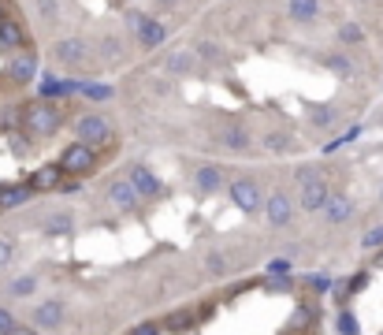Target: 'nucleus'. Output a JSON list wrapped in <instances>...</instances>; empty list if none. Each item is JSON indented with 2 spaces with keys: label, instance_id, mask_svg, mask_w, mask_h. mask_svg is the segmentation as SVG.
<instances>
[{
  "label": "nucleus",
  "instance_id": "obj_28",
  "mask_svg": "<svg viewBox=\"0 0 383 335\" xmlns=\"http://www.w3.org/2000/svg\"><path fill=\"white\" fill-rule=\"evenodd\" d=\"M361 250H383V224H372V228L361 235Z\"/></svg>",
  "mask_w": 383,
  "mask_h": 335
},
{
  "label": "nucleus",
  "instance_id": "obj_19",
  "mask_svg": "<svg viewBox=\"0 0 383 335\" xmlns=\"http://www.w3.org/2000/svg\"><path fill=\"white\" fill-rule=\"evenodd\" d=\"M164 68H168L171 75H186V71L198 68V56H194L190 49H179V52H171V56L164 60Z\"/></svg>",
  "mask_w": 383,
  "mask_h": 335
},
{
  "label": "nucleus",
  "instance_id": "obj_5",
  "mask_svg": "<svg viewBox=\"0 0 383 335\" xmlns=\"http://www.w3.org/2000/svg\"><path fill=\"white\" fill-rule=\"evenodd\" d=\"M75 134H79V142L86 146H104L108 138H112V123L104 120V116H79V123H75Z\"/></svg>",
  "mask_w": 383,
  "mask_h": 335
},
{
  "label": "nucleus",
  "instance_id": "obj_14",
  "mask_svg": "<svg viewBox=\"0 0 383 335\" xmlns=\"http://www.w3.org/2000/svg\"><path fill=\"white\" fill-rule=\"evenodd\" d=\"M34 198V190L26 182H0V209H19Z\"/></svg>",
  "mask_w": 383,
  "mask_h": 335
},
{
  "label": "nucleus",
  "instance_id": "obj_30",
  "mask_svg": "<svg viewBox=\"0 0 383 335\" xmlns=\"http://www.w3.org/2000/svg\"><path fill=\"white\" fill-rule=\"evenodd\" d=\"M265 290H268V295H290V290H294V279H290V276H268V279H265Z\"/></svg>",
  "mask_w": 383,
  "mask_h": 335
},
{
  "label": "nucleus",
  "instance_id": "obj_32",
  "mask_svg": "<svg viewBox=\"0 0 383 335\" xmlns=\"http://www.w3.org/2000/svg\"><path fill=\"white\" fill-rule=\"evenodd\" d=\"M205 272H209V276H224L227 272V257L224 254H209V257H205Z\"/></svg>",
  "mask_w": 383,
  "mask_h": 335
},
{
  "label": "nucleus",
  "instance_id": "obj_18",
  "mask_svg": "<svg viewBox=\"0 0 383 335\" xmlns=\"http://www.w3.org/2000/svg\"><path fill=\"white\" fill-rule=\"evenodd\" d=\"M194 187H198L201 194H216L224 187V171L216 164H201L198 171H194Z\"/></svg>",
  "mask_w": 383,
  "mask_h": 335
},
{
  "label": "nucleus",
  "instance_id": "obj_9",
  "mask_svg": "<svg viewBox=\"0 0 383 335\" xmlns=\"http://www.w3.org/2000/svg\"><path fill=\"white\" fill-rule=\"evenodd\" d=\"M52 56L60 63H68V68H79V63L90 60V49H86L82 38H60L56 45H52Z\"/></svg>",
  "mask_w": 383,
  "mask_h": 335
},
{
  "label": "nucleus",
  "instance_id": "obj_41",
  "mask_svg": "<svg viewBox=\"0 0 383 335\" xmlns=\"http://www.w3.org/2000/svg\"><path fill=\"white\" fill-rule=\"evenodd\" d=\"M12 335H38V328H15Z\"/></svg>",
  "mask_w": 383,
  "mask_h": 335
},
{
  "label": "nucleus",
  "instance_id": "obj_17",
  "mask_svg": "<svg viewBox=\"0 0 383 335\" xmlns=\"http://www.w3.org/2000/svg\"><path fill=\"white\" fill-rule=\"evenodd\" d=\"M220 142H224L227 149H235V153H246V149L253 146V134H249L246 127L231 123V127H220Z\"/></svg>",
  "mask_w": 383,
  "mask_h": 335
},
{
  "label": "nucleus",
  "instance_id": "obj_7",
  "mask_svg": "<svg viewBox=\"0 0 383 335\" xmlns=\"http://www.w3.org/2000/svg\"><path fill=\"white\" fill-rule=\"evenodd\" d=\"M327 201H331V182H327L324 176L302 187V209L305 212H324Z\"/></svg>",
  "mask_w": 383,
  "mask_h": 335
},
{
  "label": "nucleus",
  "instance_id": "obj_29",
  "mask_svg": "<svg viewBox=\"0 0 383 335\" xmlns=\"http://www.w3.org/2000/svg\"><path fill=\"white\" fill-rule=\"evenodd\" d=\"M338 41H343V45H361V41H365V30L357 23H343L338 26Z\"/></svg>",
  "mask_w": 383,
  "mask_h": 335
},
{
  "label": "nucleus",
  "instance_id": "obj_34",
  "mask_svg": "<svg viewBox=\"0 0 383 335\" xmlns=\"http://www.w3.org/2000/svg\"><path fill=\"white\" fill-rule=\"evenodd\" d=\"M15 328H19V324H15V313L8 309V306H0V335H12Z\"/></svg>",
  "mask_w": 383,
  "mask_h": 335
},
{
  "label": "nucleus",
  "instance_id": "obj_16",
  "mask_svg": "<svg viewBox=\"0 0 383 335\" xmlns=\"http://www.w3.org/2000/svg\"><path fill=\"white\" fill-rule=\"evenodd\" d=\"M350 216H354V201H350L346 194H331V201L324 205V220L327 224H346Z\"/></svg>",
  "mask_w": 383,
  "mask_h": 335
},
{
  "label": "nucleus",
  "instance_id": "obj_6",
  "mask_svg": "<svg viewBox=\"0 0 383 335\" xmlns=\"http://www.w3.org/2000/svg\"><path fill=\"white\" fill-rule=\"evenodd\" d=\"M127 179H130V187H134L141 198H160V194H164L160 176H157V171H149L146 164H130L127 168Z\"/></svg>",
  "mask_w": 383,
  "mask_h": 335
},
{
  "label": "nucleus",
  "instance_id": "obj_21",
  "mask_svg": "<svg viewBox=\"0 0 383 335\" xmlns=\"http://www.w3.org/2000/svg\"><path fill=\"white\" fill-rule=\"evenodd\" d=\"M324 68L331 71V75H338V79H350L357 63L350 60V56H343V52H327V56H324Z\"/></svg>",
  "mask_w": 383,
  "mask_h": 335
},
{
  "label": "nucleus",
  "instance_id": "obj_25",
  "mask_svg": "<svg viewBox=\"0 0 383 335\" xmlns=\"http://www.w3.org/2000/svg\"><path fill=\"white\" fill-rule=\"evenodd\" d=\"M305 112H309L313 127H331L335 123V108L331 104H305Z\"/></svg>",
  "mask_w": 383,
  "mask_h": 335
},
{
  "label": "nucleus",
  "instance_id": "obj_42",
  "mask_svg": "<svg viewBox=\"0 0 383 335\" xmlns=\"http://www.w3.org/2000/svg\"><path fill=\"white\" fill-rule=\"evenodd\" d=\"M157 4H179V0H157Z\"/></svg>",
  "mask_w": 383,
  "mask_h": 335
},
{
  "label": "nucleus",
  "instance_id": "obj_10",
  "mask_svg": "<svg viewBox=\"0 0 383 335\" xmlns=\"http://www.w3.org/2000/svg\"><path fill=\"white\" fill-rule=\"evenodd\" d=\"M63 179H68V171H63L60 164H41L34 176L26 179V187L34 190V194H38V190H60Z\"/></svg>",
  "mask_w": 383,
  "mask_h": 335
},
{
  "label": "nucleus",
  "instance_id": "obj_43",
  "mask_svg": "<svg viewBox=\"0 0 383 335\" xmlns=\"http://www.w3.org/2000/svg\"><path fill=\"white\" fill-rule=\"evenodd\" d=\"M0 23H4V8H0Z\"/></svg>",
  "mask_w": 383,
  "mask_h": 335
},
{
  "label": "nucleus",
  "instance_id": "obj_33",
  "mask_svg": "<svg viewBox=\"0 0 383 335\" xmlns=\"http://www.w3.org/2000/svg\"><path fill=\"white\" fill-rule=\"evenodd\" d=\"M168 328H164L160 320H141V324H134V328H130V335H164Z\"/></svg>",
  "mask_w": 383,
  "mask_h": 335
},
{
  "label": "nucleus",
  "instance_id": "obj_37",
  "mask_svg": "<svg viewBox=\"0 0 383 335\" xmlns=\"http://www.w3.org/2000/svg\"><path fill=\"white\" fill-rule=\"evenodd\" d=\"M305 283H309L313 290H320V295H324V290H335V279H327L324 272H316V276H309V279H305Z\"/></svg>",
  "mask_w": 383,
  "mask_h": 335
},
{
  "label": "nucleus",
  "instance_id": "obj_13",
  "mask_svg": "<svg viewBox=\"0 0 383 335\" xmlns=\"http://www.w3.org/2000/svg\"><path fill=\"white\" fill-rule=\"evenodd\" d=\"M34 324L38 328H60L63 324V302L60 298H49V302H38L34 306Z\"/></svg>",
  "mask_w": 383,
  "mask_h": 335
},
{
  "label": "nucleus",
  "instance_id": "obj_27",
  "mask_svg": "<svg viewBox=\"0 0 383 335\" xmlns=\"http://www.w3.org/2000/svg\"><path fill=\"white\" fill-rule=\"evenodd\" d=\"M290 146H294V138H290V134H283V131L265 134V149H272V153H287Z\"/></svg>",
  "mask_w": 383,
  "mask_h": 335
},
{
  "label": "nucleus",
  "instance_id": "obj_44",
  "mask_svg": "<svg viewBox=\"0 0 383 335\" xmlns=\"http://www.w3.org/2000/svg\"><path fill=\"white\" fill-rule=\"evenodd\" d=\"M365 4H372V0H365Z\"/></svg>",
  "mask_w": 383,
  "mask_h": 335
},
{
  "label": "nucleus",
  "instance_id": "obj_1",
  "mask_svg": "<svg viewBox=\"0 0 383 335\" xmlns=\"http://www.w3.org/2000/svg\"><path fill=\"white\" fill-rule=\"evenodd\" d=\"M23 127L34 138H49V134L60 131V112L49 101H41V97H38V101L23 104Z\"/></svg>",
  "mask_w": 383,
  "mask_h": 335
},
{
  "label": "nucleus",
  "instance_id": "obj_15",
  "mask_svg": "<svg viewBox=\"0 0 383 335\" xmlns=\"http://www.w3.org/2000/svg\"><path fill=\"white\" fill-rule=\"evenodd\" d=\"M41 231L45 235H71L75 231V212L71 209H56L41 220Z\"/></svg>",
  "mask_w": 383,
  "mask_h": 335
},
{
  "label": "nucleus",
  "instance_id": "obj_31",
  "mask_svg": "<svg viewBox=\"0 0 383 335\" xmlns=\"http://www.w3.org/2000/svg\"><path fill=\"white\" fill-rule=\"evenodd\" d=\"M82 93L90 97V101H108V97H112V86H104V82H86Z\"/></svg>",
  "mask_w": 383,
  "mask_h": 335
},
{
  "label": "nucleus",
  "instance_id": "obj_35",
  "mask_svg": "<svg viewBox=\"0 0 383 335\" xmlns=\"http://www.w3.org/2000/svg\"><path fill=\"white\" fill-rule=\"evenodd\" d=\"M12 257H15V242L0 235V268H8V265H12Z\"/></svg>",
  "mask_w": 383,
  "mask_h": 335
},
{
  "label": "nucleus",
  "instance_id": "obj_22",
  "mask_svg": "<svg viewBox=\"0 0 383 335\" xmlns=\"http://www.w3.org/2000/svg\"><path fill=\"white\" fill-rule=\"evenodd\" d=\"M23 26L19 23H12V19H4V23H0V49H19L23 45Z\"/></svg>",
  "mask_w": 383,
  "mask_h": 335
},
{
  "label": "nucleus",
  "instance_id": "obj_39",
  "mask_svg": "<svg viewBox=\"0 0 383 335\" xmlns=\"http://www.w3.org/2000/svg\"><path fill=\"white\" fill-rule=\"evenodd\" d=\"M290 272V261L287 257H276V261H268V276H287Z\"/></svg>",
  "mask_w": 383,
  "mask_h": 335
},
{
  "label": "nucleus",
  "instance_id": "obj_36",
  "mask_svg": "<svg viewBox=\"0 0 383 335\" xmlns=\"http://www.w3.org/2000/svg\"><path fill=\"white\" fill-rule=\"evenodd\" d=\"M294 179H298V187H305V182L320 179V168H313V164H302L298 171H294Z\"/></svg>",
  "mask_w": 383,
  "mask_h": 335
},
{
  "label": "nucleus",
  "instance_id": "obj_11",
  "mask_svg": "<svg viewBox=\"0 0 383 335\" xmlns=\"http://www.w3.org/2000/svg\"><path fill=\"white\" fill-rule=\"evenodd\" d=\"M8 79H12L15 86H26L38 79V52H26V56H15L12 63H8Z\"/></svg>",
  "mask_w": 383,
  "mask_h": 335
},
{
  "label": "nucleus",
  "instance_id": "obj_40",
  "mask_svg": "<svg viewBox=\"0 0 383 335\" xmlns=\"http://www.w3.org/2000/svg\"><path fill=\"white\" fill-rule=\"evenodd\" d=\"M79 190H82V182L75 179V176H68V179L60 182V190H56V194H79Z\"/></svg>",
  "mask_w": 383,
  "mask_h": 335
},
{
  "label": "nucleus",
  "instance_id": "obj_8",
  "mask_svg": "<svg viewBox=\"0 0 383 335\" xmlns=\"http://www.w3.org/2000/svg\"><path fill=\"white\" fill-rule=\"evenodd\" d=\"M265 220L272 224V228H287V224L294 220V201H290L283 190H276V194L265 201Z\"/></svg>",
  "mask_w": 383,
  "mask_h": 335
},
{
  "label": "nucleus",
  "instance_id": "obj_24",
  "mask_svg": "<svg viewBox=\"0 0 383 335\" xmlns=\"http://www.w3.org/2000/svg\"><path fill=\"white\" fill-rule=\"evenodd\" d=\"M335 335H361V324H357L354 313H350V306L335 313Z\"/></svg>",
  "mask_w": 383,
  "mask_h": 335
},
{
  "label": "nucleus",
  "instance_id": "obj_3",
  "mask_svg": "<svg viewBox=\"0 0 383 335\" xmlns=\"http://www.w3.org/2000/svg\"><path fill=\"white\" fill-rule=\"evenodd\" d=\"M127 26L134 30V38H138L146 49H157L160 41L168 38L164 23H157V19H149V15H141V12H127Z\"/></svg>",
  "mask_w": 383,
  "mask_h": 335
},
{
  "label": "nucleus",
  "instance_id": "obj_4",
  "mask_svg": "<svg viewBox=\"0 0 383 335\" xmlns=\"http://www.w3.org/2000/svg\"><path fill=\"white\" fill-rule=\"evenodd\" d=\"M227 194H231V201H235L246 216H253V212L265 209V198H260V187H257L253 179H235L231 187H227Z\"/></svg>",
  "mask_w": 383,
  "mask_h": 335
},
{
  "label": "nucleus",
  "instance_id": "obj_12",
  "mask_svg": "<svg viewBox=\"0 0 383 335\" xmlns=\"http://www.w3.org/2000/svg\"><path fill=\"white\" fill-rule=\"evenodd\" d=\"M108 198H112L116 209H123V212H134L138 209V201H141V194L130 187V179H116L112 187H108Z\"/></svg>",
  "mask_w": 383,
  "mask_h": 335
},
{
  "label": "nucleus",
  "instance_id": "obj_20",
  "mask_svg": "<svg viewBox=\"0 0 383 335\" xmlns=\"http://www.w3.org/2000/svg\"><path fill=\"white\" fill-rule=\"evenodd\" d=\"M320 15V0H290V19L294 23H313Z\"/></svg>",
  "mask_w": 383,
  "mask_h": 335
},
{
  "label": "nucleus",
  "instance_id": "obj_26",
  "mask_svg": "<svg viewBox=\"0 0 383 335\" xmlns=\"http://www.w3.org/2000/svg\"><path fill=\"white\" fill-rule=\"evenodd\" d=\"M38 290V276L34 272H26V276H19L8 283V295H15V298H26V295H34Z\"/></svg>",
  "mask_w": 383,
  "mask_h": 335
},
{
  "label": "nucleus",
  "instance_id": "obj_23",
  "mask_svg": "<svg viewBox=\"0 0 383 335\" xmlns=\"http://www.w3.org/2000/svg\"><path fill=\"white\" fill-rule=\"evenodd\" d=\"M194 324H198V317H194L190 309H175V313H168V320H164V328H168V332H190Z\"/></svg>",
  "mask_w": 383,
  "mask_h": 335
},
{
  "label": "nucleus",
  "instance_id": "obj_38",
  "mask_svg": "<svg viewBox=\"0 0 383 335\" xmlns=\"http://www.w3.org/2000/svg\"><path fill=\"white\" fill-rule=\"evenodd\" d=\"M38 12H41V19H45V23H56V0H38Z\"/></svg>",
  "mask_w": 383,
  "mask_h": 335
},
{
  "label": "nucleus",
  "instance_id": "obj_2",
  "mask_svg": "<svg viewBox=\"0 0 383 335\" xmlns=\"http://www.w3.org/2000/svg\"><path fill=\"white\" fill-rule=\"evenodd\" d=\"M56 164L68 171V176H86V171H93V168H97V149H93V146H86V142H71V146L60 153Z\"/></svg>",
  "mask_w": 383,
  "mask_h": 335
}]
</instances>
